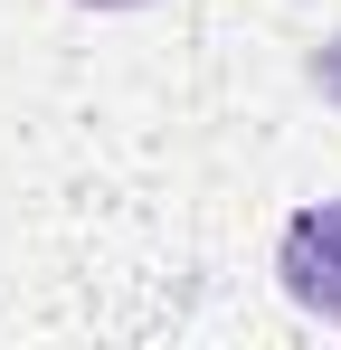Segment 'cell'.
<instances>
[{"mask_svg": "<svg viewBox=\"0 0 341 350\" xmlns=\"http://www.w3.org/2000/svg\"><path fill=\"white\" fill-rule=\"evenodd\" d=\"M275 284L294 312H313V322H332L341 332V199H313V208H294L275 237Z\"/></svg>", "mask_w": 341, "mask_h": 350, "instance_id": "1", "label": "cell"}, {"mask_svg": "<svg viewBox=\"0 0 341 350\" xmlns=\"http://www.w3.org/2000/svg\"><path fill=\"white\" fill-rule=\"evenodd\" d=\"M303 85H313V95H323V105L341 114V29L323 38V48H313V57H303Z\"/></svg>", "mask_w": 341, "mask_h": 350, "instance_id": "2", "label": "cell"}, {"mask_svg": "<svg viewBox=\"0 0 341 350\" xmlns=\"http://www.w3.org/2000/svg\"><path fill=\"white\" fill-rule=\"evenodd\" d=\"M76 10H152V0H76Z\"/></svg>", "mask_w": 341, "mask_h": 350, "instance_id": "3", "label": "cell"}]
</instances>
